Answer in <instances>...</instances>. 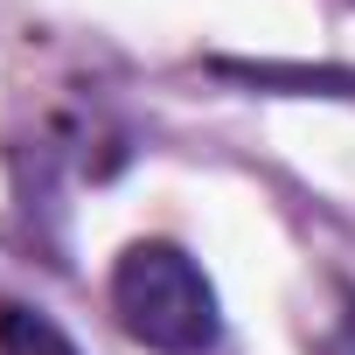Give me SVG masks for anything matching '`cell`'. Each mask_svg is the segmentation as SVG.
I'll list each match as a JSON object with an SVG mask.
<instances>
[{"instance_id": "obj_1", "label": "cell", "mask_w": 355, "mask_h": 355, "mask_svg": "<svg viewBox=\"0 0 355 355\" xmlns=\"http://www.w3.org/2000/svg\"><path fill=\"white\" fill-rule=\"evenodd\" d=\"M112 313L153 355H209L223 341L216 286L167 237H139V244L119 251V265H112Z\"/></svg>"}, {"instance_id": "obj_2", "label": "cell", "mask_w": 355, "mask_h": 355, "mask_svg": "<svg viewBox=\"0 0 355 355\" xmlns=\"http://www.w3.org/2000/svg\"><path fill=\"white\" fill-rule=\"evenodd\" d=\"M0 355H84L42 306H21V300H0Z\"/></svg>"}, {"instance_id": "obj_3", "label": "cell", "mask_w": 355, "mask_h": 355, "mask_svg": "<svg viewBox=\"0 0 355 355\" xmlns=\"http://www.w3.org/2000/svg\"><path fill=\"white\" fill-rule=\"evenodd\" d=\"M327 355H355V306L341 313V327L327 334Z\"/></svg>"}]
</instances>
